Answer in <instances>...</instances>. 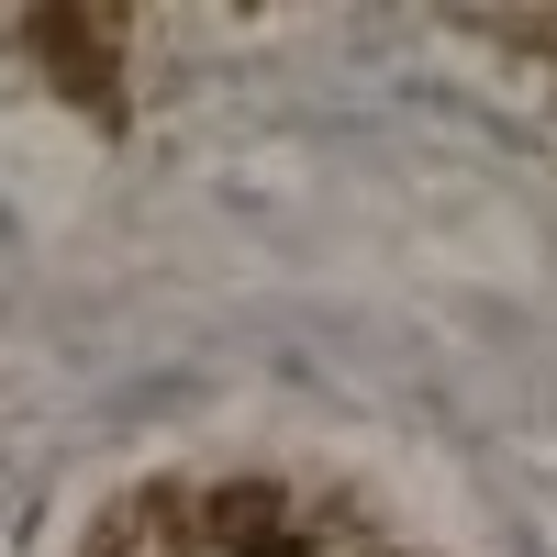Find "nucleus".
Returning <instances> with one entry per match:
<instances>
[{
  "instance_id": "obj_1",
  "label": "nucleus",
  "mask_w": 557,
  "mask_h": 557,
  "mask_svg": "<svg viewBox=\"0 0 557 557\" xmlns=\"http://www.w3.org/2000/svg\"><path fill=\"white\" fill-rule=\"evenodd\" d=\"M23 45L45 57V78H57L78 112L123 123V101H112V78H123V12H78V0H45V12H23Z\"/></svg>"
},
{
  "instance_id": "obj_2",
  "label": "nucleus",
  "mask_w": 557,
  "mask_h": 557,
  "mask_svg": "<svg viewBox=\"0 0 557 557\" xmlns=\"http://www.w3.org/2000/svg\"><path fill=\"white\" fill-rule=\"evenodd\" d=\"M257 535H290V491H278V480L201 491V546H257Z\"/></svg>"
},
{
  "instance_id": "obj_3",
  "label": "nucleus",
  "mask_w": 557,
  "mask_h": 557,
  "mask_svg": "<svg viewBox=\"0 0 557 557\" xmlns=\"http://www.w3.org/2000/svg\"><path fill=\"white\" fill-rule=\"evenodd\" d=\"M123 513H134V535H146V546H178V557L201 546V491H178V480H146Z\"/></svg>"
},
{
  "instance_id": "obj_4",
  "label": "nucleus",
  "mask_w": 557,
  "mask_h": 557,
  "mask_svg": "<svg viewBox=\"0 0 557 557\" xmlns=\"http://www.w3.org/2000/svg\"><path fill=\"white\" fill-rule=\"evenodd\" d=\"M235 557H312L301 535H257V546H235Z\"/></svg>"
}]
</instances>
